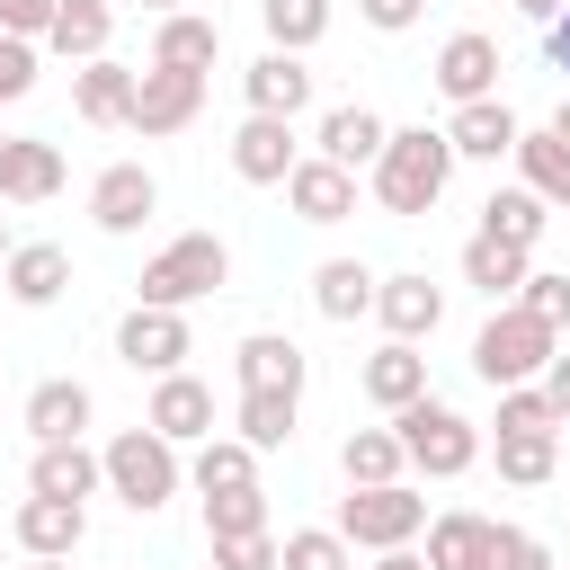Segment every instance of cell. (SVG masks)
<instances>
[{"label":"cell","instance_id":"obj_1","mask_svg":"<svg viewBox=\"0 0 570 570\" xmlns=\"http://www.w3.org/2000/svg\"><path fill=\"white\" fill-rule=\"evenodd\" d=\"M374 178V205L383 214H401V223H419L436 196H445V178H454V142L436 134V125H401L392 142H383V160L365 169Z\"/></svg>","mask_w":570,"mask_h":570},{"label":"cell","instance_id":"obj_2","mask_svg":"<svg viewBox=\"0 0 570 570\" xmlns=\"http://www.w3.org/2000/svg\"><path fill=\"white\" fill-rule=\"evenodd\" d=\"M552 356H561V330H543V321L517 312V303H499V312L481 321V338H472V374H481L490 392H508V383H543Z\"/></svg>","mask_w":570,"mask_h":570},{"label":"cell","instance_id":"obj_3","mask_svg":"<svg viewBox=\"0 0 570 570\" xmlns=\"http://www.w3.org/2000/svg\"><path fill=\"white\" fill-rule=\"evenodd\" d=\"M98 472H107V490H116L134 517L169 508V499H178V481H187L178 445H169V436H151V428H125V436H107V445H98Z\"/></svg>","mask_w":570,"mask_h":570},{"label":"cell","instance_id":"obj_4","mask_svg":"<svg viewBox=\"0 0 570 570\" xmlns=\"http://www.w3.org/2000/svg\"><path fill=\"white\" fill-rule=\"evenodd\" d=\"M392 436H401L410 472H428V481H454V472H472V463H481V428H472L463 410H445L436 392H428V401H410V410H392Z\"/></svg>","mask_w":570,"mask_h":570},{"label":"cell","instance_id":"obj_5","mask_svg":"<svg viewBox=\"0 0 570 570\" xmlns=\"http://www.w3.org/2000/svg\"><path fill=\"white\" fill-rule=\"evenodd\" d=\"M232 285V249L214 240V232H178L151 267H142V303L151 312H187V303H205V294H223Z\"/></svg>","mask_w":570,"mask_h":570},{"label":"cell","instance_id":"obj_6","mask_svg":"<svg viewBox=\"0 0 570 570\" xmlns=\"http://www.w3.org/2000/svg\"><path fill=\"white\" fill-rule=\"evenodd\" d=\"M347 552H401L428 534V499L410 481H383V490H347L338 499V525H330Z\"/></svg>","mask_w":570,"mask_h":570},{"label":"cell","instance_id":"obj_7","mask_svg":"<svg viewBox=\"0 0 570 570\" xmlns=\"http://www.w3.org/2000/svg\"><path fill=\"white\" fill-rule=\"evenodd\" d=\"M196 107H205V71H134V107H125V125L142 134V142H160V134H187L196 125Z\"/></svg>","mask_w":570,"mask_h":570},{"label":"cell","instance_id":"obj_8","mask_svg":"<svg viewBox=\"0 0 570 570\" xmlns=\"http://www.w3.org/2000/svg\"><path fill=\"white\" fill-rule=\"evenodd\" d=\"M116 356L134 365V374H178L187 356H196V330H187V312H151V303H134L125 321H116Z\"/></svg>","mask_w":570,"mask_h":570},{"label":"cell","instance_id":"obj_9","mask_svg":"<svg viewBox=\"0 0 570 570\" xmlns=\"http://www.w3.org/2000/svg\"><path fill=\"white\" fill-rule=\"evenodd\" d=\"M151 214H160V178H151L142 160H107V169L89 178V223H98V232L134 240Z\"/></svg>","mask_w":570,"mask_h":570},{"label":"cell","instance_id":"obj_10","mask_svg":"<svg viewBox=\"0 0 570 570\" xmlns=\"http://www.w3.org/2000/svg\"><path fill=\"white\" fill-rule=\"evenodd\" d=\"M232 374H240V392H285V401H303L312 356H303L285 330H249V338L232 347Z\"/></svg>","mask_w":570,"mask_h":570},{"label":"cell","instance_id":"obj_11","mask_svg":"<svg viewBox=\"0 0 570 570\" xmlns=\"http://www.w3.org/2000/svg\"><path fill=\"white\" fill-rule=\"evenodd\" d=\"M9 534H18V552L27 561H71L80 552V534H89V508L80 499H18V517H9Z\"/></svg>","mask_w":570,"mask_h":570},{"label":"cell","instance_id":"obj_12","mask_svg":"<svg viewBox=\"0 0 570 570\" xmlns=\"http://www.w3.org/2000/svg\"><path fill=\"white\" fill-rule=\"evenodd\" d=\"M454 107H472V98H499V36H481V27H463V36H445V53H436V71H428Z\"/></svg>","mask_w":570,"mask_h":570},{"label":"cell","instance_id":"obj_13","mask_svg":"<svg viewBox=\"0 0 570 570\" xmlns=\"http://www.w3.org/2000/svg\"><path fill=\"white\" fill-rule=\"evenodd\" d=\"M294 160H303V142H294L285 116H240V134H232V169H240L249 187H285Z\"/></svg>","mask_w":570,"mask_h":570},{"label":"cell","instance_id":"obj_14","mask_svg":"<svg viewBox=\"0 0 570 570\" xmlns=\"http://www.w3.org/2000/svg\"><path fill=\"white\" fill-rule=\"evenodd\" d=\"M374 321L419 347V338H436V321H445V285H428L419 267H410V276H374Z\"/></svg>","mask_w":570,"mask_h":570},{"label":"cell","instance_id":"obj_15","mask_svg":"<svg viewBox=\"0 0 570 570\" xmlns=\"http://www.w3.org/2000/svg\"><path fill=\"white\" fill-rule=\"evenodd\" d=\"M151 436H169V445H205L214 436V392L196 383V374H160L151 383V419H142Z\"/></svg>","mask_w":570,"mask_h":570},{"label":"cell","instance_id":"obj_16","mask_svg":"<svg viewBox=\"0 0 570 570\" xmlns=\"http://www.w3.org/2000/svg\"><path fill=\"white\" fill-rule=\"evenodd\" d=\"M240 89H249V116H285V125H294V116L312 107V71H303V53H276V45L240 71Z\"/></svg>","mask_w":570,"mask_h":570},{"label":"cell","instance_id":"obj_17","mask_svg":"<svg viewBox=\"0 0 570 570\" xmlns=\"http://www.w3.org/2000/svg\"><path fill=\"white\" fill-rule=\"evenodd\" d=\"M0 285H9V303L45 312V303H62V285H71V249H53V240H18V249L0 258Z\"/></svg>","mask_w":570,"mask_h":570},{"label":"cell","instance_id":"obj_18","mask_svg":"<svg viewBox=\"0 0 570 570\" xmlns=\"http://www.w3.org/2000/svg\"><path fill=\"white\" fill-rule=\"evenodd\" d=\"M62 187V151L36 134H0V205H45Z\"/></svg>","mask_w":570,"mask_h":570},{"label":"cell","instance_id":"obj_19","mask_svg":"<svg viewBox=\"0 0 570 570\" xmlns=\"http://www.w3.org/2000/svg\"><path fill=\"white\" fill-rule=\"evenodd\" d=\"M312 142H321V160H338V169L356 178V169H374V160H383V142H392V125H383L374 107H330Z\"/></svg>","mask_w":570,"mask_h":570},{"label":"cell","instance_id":"obj_20","mask_svg":"<svg viewBox=\"0 0 570 570\" xmlns=\"http://www.w3.org/2000/svg\"><path fill=\"white\" fill-rule=\"evenodd\" d=\"M517 107L508 98H472V107H454V125H445V142H454V160H508L517 151Z\"/></svg>","mask_w":570,"mask_h":570},{"label":"cell","instance_id":"obj_21","mask_svg":"<svg viewBox=\"0 0 570 570\" xmlns=\"http://www.w3.org/2000/svg\"><path fill=\"white\" fill-rule=\"evenodd\" d=\"M285 205L303 214V223H347L356 214V178L338 169V160H294V178H285Z\"/></svg>","mask_w":570,"mask_h":570},{"label":"cell","instance_id":"obj_22","mask_svg":"<svg viewBox=\"0 0 570 570\" xmlns=\"http://www.w3.org/2000/svg\"><path fill=\"white\" fill-rule=\"evenodd\" d=\"M89 419H98V401H89V383H71V374H53V383L27 392V436H36V445H71Z\"/></svg>","mask_w":570,"mask_h":570},{"label":"cell","instance_id":"obj_23","mask_svg":"<svg viewBox=\"0 0 570 570\" xmlns=\"http://www.w3.org/2000/svg\"><path fill=\"white\" fill-rule=\"evenodd\" d=\"M365 401H374V410H410V401H428V356H419L410 338H383V347L365 356Z\"/></svg>","mask_w":570,"mask_h":570},{"label":"cell","instance_id":"obj_24","mask_svg":"<svg viewBox=\"0 0 570 570\" xmlns=\"http://www.w3.org/2000/svg\"><path fill=\"white\" fill-rule=\"evenodd\" d=\"M214 53H223V27L196 18V9H169V18L151 27V62H160V71H214Z\"/></svg>","mask_w":570,"mask_h":570},{"label":"cell","instance_id":"obj_25","mask_svg":"<svg viewBox=\"0 0 570 570\" xmlns=\"http://www.w3.org/2000/svg\"><path fill=\"white\" fill-rule=\"evenodd\" d=\"M107 472H98V454L71 436V445H36V463H27V490L36 499H80L89 508V490H98Z\"/></svg>","mask_w":570,"mask_h":570},{"label":"cell","instance_id":"obj_26","mask_svg":"<svg viewBox=\"0 0 570 570\" xmlns=\"http://www.w3.org/2000/svg\"><path fill=\"white\" fill-rule=\"evenodd\" d=\"M107 36H116V9H107V0H62L53 27H45V53H62V62L80 71V62L107 53Z\"/></svg>","mask_w":570,"mask_h":570},{"label":"cell","instance_id":"obj_27","mask_svg":"<svg viewBox=\"0 0 570 570\" xmlns=\"http://www.w3.org/2000/svg\"><path fill=\"white\" fill-rule=\"evenodd\" d=\"M508 160H517V187L525 196H543L552 214H570V142L561 134H517Z\"/></svg>","mask_w":570,"mask_h":570},{"label":"cell","instance_id":"obj_28","mask_svg":"<svg viewBox=\"0 0 570 570\" xmlns=\"http://www.w3.org/2000/svg\"><path fill=\"white\" fill-rule=\"evenodd\" d=\"M71 107H80V125H125V107H134V71H125L116 53L80 62V71H71Z\"/></svg>","mask_w":570,"mask_h":570},{"label":"cell","instance_id":"obj_29","mask_svg":"<svg viewBox=\"0 0 570 570\" xmlns=\"http://www.w3.org/2000/svg\"><path fill=\"white\" fill-rule=\"evenodd\" d=\"M312 303H321V321H338V330L365 321V312H374V267H365V258H321V267H312Z\"/></svg>","mask_w":570,"mask_h":570},{"label":"cell","instance_id":"obj_30","mask_svg":"<svg viewBox=\"0 0 570 570\" xmlns=\"http://www.w3.org/2000/svg\"><path fill=\"white\" fill-rule=\"evenodd\" d=\"M428 570H490V517H472V508H445L436 525H428V552H419Z\"/></svg>","mask_w":570,"mask_h":570},{"label":"cell","instance_id":"obj_31","mask_svg":"<svg viewBox=\"0 0 570 570\" xmlns=\"http://www.w3.org/2000/svg\"><path fill=\"white\" fill-rule=\"evenodd\" d=\"M525 267H534V249H508V240H490V232H472V240H463V285H481L490 303H517Z\"/></svg>","mask_w":570,"mask_h":570},{"label":"cell","instance_id":"obj_32","mask_svg":"<svg viewBox=\"0 0 570 570\" xmlns=\"http://www.w3.org/2000/svg\"><path fill=\"white\" fill-rule=\"evenodd\" d=\"M338 472H347V490H383V481H401V472H410V454H401V436H392V428H356V436L338 445Z\"/></svg>","mask_w":570,"mask_h":570},{"label":"cell","instance_id":"obj_33","mask_svg":"<svg viewBox=\"0 0 570 570\" xmlns=\"http://www.w3.org/2000/svg\"><path fill=\"white\" fill-rule=\"evenodd\" d=\"M187 481H196V499H223V490H258V454H249L240 436H205V445H196V463H187Z\"/></svg>","mask_w":570,"mask_h":570},{"label":"cell","instance_id":"obj_34","mask_svg":"<svg viewBox=\"0 0 570 570\" xmlns=\"http://www.w3.org/2000/svg\"><path fill=\"white\" fill-rule=\"evenodd\" d=\"M543 223H552V205H543V196H525V187H490V205H481V232H490V240H508V249H534V240H543Z\"/></svg>","mask_w":570,"mask_h":570},{"label":"cell","instance_id":"obj_35","mask_svg":"<svg viewBox=\"0 0 570 570\" xmlns=\"http://www.w3.org/2000/svg\"><path fill=\"white\" fill-rule=\"evenodd\" d=\"M294 410H303V401H285V392H240L232 436H240L249 454H276V445H294Z\"/></svg>","mask_w":570,"mask_h":570},{"label":"cell","instance_id":"obj_36","mask_svg":"<svg viewBox=\"0 0 570 570\" xmlns=\"http://www.w3.org/2000/svg\"><path fill=\"white\" fill-rule=\"evenodd\" d=\"M258 18H267V45L276 53H312L330 36V0H258Z\"/></svg>","mask_w":570,"mask_h":570},{"label":"cell","instance_id":"obj_37","mask_svg":"<svg viewBox=\"0 0 570 570\" xmlns=\"http://www.w3.org/2000/svg\"><path fill=\"white\" fill-rule=\"evenodd\" d=\"M499 436H561L543 383H508V392H499Z\"/></svg>","mask_w":570,"mask_h":570},{"label":"cell","instance_id":"obj_38","mask_svg":"<svg viewBox=\"0 0 570 570\" xmlns=\"http://www.w3.org/2000/svg\"><path fill=\"white\" fill-rule=\"evenodd\" d=\"M552 463H561V445H552V436H499V481L543 490V481H552Z\"/></svg>","mask_w":570,"mask_h":570},{"label":"cell","instance_id":"obj_39","mask_svg":"<svg viewBox=\"0 0 570 570\" xmlns=\"http://www.w3.org/2000/svg\"><path fill=\"white\" fill-rule=\"evenodd\" d=\"M276 570H356V552H347L330 525H303V534L276 543Z\"/></svg>","mask_w":570,"mask_h":570},{"label":"cell","instance_id":"obj_40","mask_svg":"<svg viewBox=\"0 0 570 570\" xmlns=\"http://www.w3.org/2000/svg\"><path fill=\"white\" fill-rule=\"evenodd\" d=\"M205 534L223 543V534H267V490H223V499H205Z\"/></svg>","mask_w":570,"mask_h":570},{"label":"cell","instance_id":"obj_41","mask_svg":"<svg viewBox=\"0 0 570 570\" xmlns=\"http://www.w3.org/2000/svg\"><path fill=\"white\" fill-rule=\"evenodd\" d=\"M517 312H534L543 330H570V276H543V267H525V285H517Z\"/></svg>","mask_w":570,"mask_h":570},{"label":"cell","instance_id":"obj_42","mask_svg":"<svg viewBox=\"0 0 570 570\" xmlns=\"http://www.w3.org/2000/svg\"><path fill=\"white\" fill-rule=\"evenodd\" d=\"M490 570H552V552H543L525 525H499V517H490Z\"/></svg>","mask_w":570,"mask_h":570},{"label":"cell","instance_id":"obj_43","mask_svg":"<svg viewBox=\"0 0 570 570\" xmlns=\"http://www.w3.org/2000/svg\"><path fill=\"white\" fill-rule=\"evenodd\" d=\"M36 89V45L27 36H0V107H18Z\"/></svg>","mask_w":570,"mask_h":570},{"label":"cell","instance_id":"obj_44","mask_svg":"<svg viewBox=\"0 0 570 570\" xmlns=\"http://www.w3.org/2000/svg\"><path fill=\"white\" fill-rule=\"evenodd\" d=\"M214 570H276V534H223Z\"/></svg>","mask_w":570,"mask_h":570},{"label":"cell","instance_id":"obj_45","mask_svg":"<svg viewBox=\"0 0 570 570\" xmlns=\"http://www.w3.org/2000/svg\"><path fill=\"white\" fill-rule=\"evenodd\" d=\"M356 18H365L374 36H410V27L428 18V0H356Z\"/></svg>","mask_w":570,"mask_h":570},{"label":"cell","instance_id":"obj_46","mask_svg":"<svg viewBox=\"0 0 570 570\" xmlns=\"http://www.w3.org/2000/svg\"><path fill=\"white\" fill-rule=\"evenodd\" d=\"M53 9H62V0H0V36H27V45H45Z\"/></svg>","mask_w":570,"mask_h":570},{"label":"cell","instance_id":"obj_47","mask_svg":"<svg viewBox=\"0 0 570 570\" xmlns=\"http://www.w3.org/2000/svg\"><path fill=\"white\" fill-rule=\"evenodd\" d=\"M543 401H552V419L570 428V347H561V356L543 365Z\"/></svg>","mask_w":570,"mask_h":570},{"label":"cell","instance_id":"obj_48","mask_svg":"<svg viewBox=\"0 0 570 570\" xmlns=\"http://www.w3.org/2000/svg\"><path fill=\"white\" fill-rule=\"evenodd\" d=\"M543 53H552V71H570V9L543 27Z\"/></svg>","mask_w":570,"mask_h":570},{"label":"cell","instance_id":"obj_49","mask_svg":"<svg viewBox=\"0 0 570 570\" xmlns=\"http://www.w3.org/2000/svg\"><path fill=\"white\" fill-rule=\"evenodd\" d=\"M561 9H570V0H517V18H534V27H552Z\"/></svg>","mask_w":570,"mask_h":570},{"label":"cell","instance_id":"obj_50","mask_svg":"<svg viewBox=\"0 0 570 570\" xmlns=\"http://www.w3.org/2000/svg\"><path fill=\"white\" fill-rule=\"evenodd\" d=\"M374 570H428V561H419V552L401 543V552H374Z\"/></svg>","mask_w":570,"mask_h":570},{"label":"cell","instance_id":"obj_51","mask_svg":"<svg viewBox=\"0 0 570 570\" xmlns=\"http://www.w3.org/2000/svg\"><path fill=\"white\" fill-rule=\"evenodd\" d=\"M543 134H561V142H570V98H561V107H552V125H543Z\"/></svg>","mask_w":570,"mask_h":570},{"label":"cell","instance_id":"obj_52","mask_svg":"<svg viewBox=\"0 0 570 570\" xmlns=\"http://www.w3.org/2000/svg\"><path fill=\"white\" fill-rule=\"evenodd\" d=\"M142 9H151V18H169V9H178V0H142Z\"/></svg>","mask_w":570,"mask_h":570},{"label":"cell","instance_id":"obj_53","mask_svg":"<svg viewBox=\"0 0 570 570\" xmlns=\"http://www.w3.org/2000/svg\"><path fill=\"white\" fill-rule=\"evenodd\" d=\"M27 570H71V561H27Z\"/></svg>","mask_w":570,"mask_h":570},{"label":"cell","instance_id":"obj_54","mask_svg":"<svg viewBox=\"0 0 570 570\" xmlns=\"http://www.w3.org/2000/svg\"><path fill=\"white\" fill-rule=\"evenodd\" d=\"M9 249H18V240H9V232H0V258H9Z\"/></svg>","mask_w":570,"mask_h":570}]
</instances>
